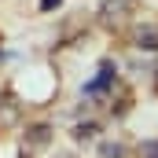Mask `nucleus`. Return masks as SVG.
I'll return each mask as SVG.
<instances>
[{
	"mask_svg": "<svg viewBox=\"0 0 158 158\" xmlns=\"http://www.w3.org/2000/svg\"><path fill=\"white\" fill-rule=\"evenodd\" d=\"M140 48L158 52V26H151V30H143V33H140Z\"/></svg>",
	"mask_w": 158,
	"mask_h": 158,
	"instance_id": "7ed1b4c3",
	"label": "nucleus"
},
{
	"mask_svg": "<svg viewBox=\"0 0 158 158\" xmlns=\"http://www.w3.org/2000/svg\"><path fill=\"white\" fill-rule=\"evenodd\" d=\"M103 158H121V147L118 143H107V147H103Z\"/></svg>",
	"mask_w": 158,
	"mask_h": 158,
	"instance_id": "423d86ee",
	"label": "nucleus"
},
{
	"mask_svg": "<svg viewBox=\"0 0 158 158\" xmlns=\"http://www.w3.org/2000/svg\"><path fill=\"white\" fill-rule=\"evenodd\" d=\"M110 81H114V66H110V63H103V66H99V77L88 81V85H85V92H88V96H99V92H107V88H110Z\"/></svg>",
	"mask_w": 158,
	"mask_h": 158,
	"instance_id": "f03ea898",
	"label": "nucleus"
},
{
	"mask_svg": "<svg viewBox=\"0 0 158 158\" xmlns=\"http://www.w3.org/2000/svg\"><path fill=\"white\" fill-rule=\"evenodd\" d=\"M15 121V99L11 96H4V114H0V125H11Z\"/></svg>",
	"mask_w": 158,
	"mask_h": 158,
	"instance_id": "20e7f679",
	"label": "nucleus"
},
{
	"mask_svg": "<svg viewBox=\"0 0 158 158\" xmlns=\"http://www.w3.org/2000/svg\"><path fill=\"white\" fill-rule=\"evenodd\" d=\"M92 132H96V125H92V121H85V125H77V136H81V140H85V136H92Z\"/></svg>",
	"mask_w": 158,
	"mask_h": 158,
	"instance_id": "0eeeda50",
	"label": "nucleus"
},
{
	"mask_svg": "<svg viewBox=\"0 0 158 158\" xmlns=\"http://www.w3.org/2000/svg\"><path fill=\"white\" fill-rule=\"evenodd\" d=\"M129 11H132V0H107V4L99 7L103 22H121V19H125Z\"/></svg>",
	"mask_w": 158,
	"mask_h": 158,
	"instance_id": "f257e3e1",
	"label": "nucleus"
},
{
	"mask_svg": "<svg viewBox=\"0 0 158 158\" xmlns=\"http://www.w3.org/2000/svg\"><path fill=\"white\" fill-rule=\"evenodd\" d=\"M143 158H158V140H147L143 143Z\"/></svg>",
	"mask_w": 158,
	"mask_h": 158,
	"instance_id": "39448f33",
	"label": "nucleus"
},
{
	"mask_svg": "<svg viewBox=\"0 0 158 158\" xmlns=\"http://www.w3.org/2000/svg\"><path fill=\"white\" fill-rule=\"evenodd\" d=\"M52 7H59V0H40V11H52Z\"/></svg>",
	"mask_w": 158,
	"mask_h": 158,
	"instance_id": "6e6552de",
	"label": "nucleus"
},
{
	"mask_svg": "<svg viewBox=\"0 0 158 158\" xmlns=\"http://www.w3.org/2000/svg\"><path fill=\"white\" fill-rule=\"evenodd\" d=\"M155 85H158V81H155Z\"/></svg>",
	"mask_w": 158,
	"mask_h": 158,
	"instance_id": "1a4fd4ad",
	"label": "nucleus"
}]
</instances>
